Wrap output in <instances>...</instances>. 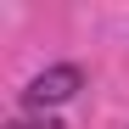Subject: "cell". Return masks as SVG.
<instances>
[{
  "label": "cell",
  "mask_w": 129,
  "mask_h": 129,
  "mask_svg": "<svg viewBox=\"0 0 129 129\" xmlns=\"http://www.w3.org/2000/svg\"><path fill=\"white\" fill-rule=\"evenodd\" d=\"M79 90H84V68H73V62H56V68H45V73H34V79H28L23 107H28V112H45V107L73 101Z\"/></svg>",
  "instance_id": "obj_1"
},
{
  "label": "cell",
  "mask_w": 129,
  "mask_h": 129,
  "mask_svg": "<svg viewBox=\"0 0 129 129\" xmlns=\"http://www.w3.org/2000/svg\"><path fill=\"white\" fill-rule=\"evenodd\" d=\"M6 129H56V118H17V123H6Z\"/></svg>",
  "instance_id": "obj_2"
}]
</instances>
